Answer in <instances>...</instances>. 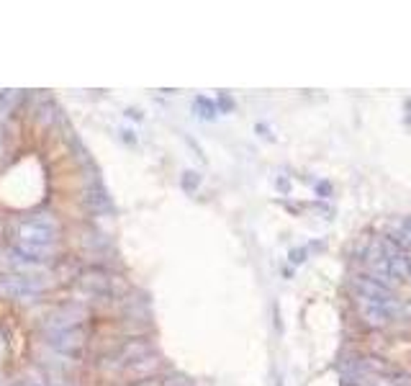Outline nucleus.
I'll list each match as a JSON object with an SVG mask.
<instances>
[{
    "mask_svg": "<svg viewBox=\"0 0 411 386\" xmlns=\"http://www.w3.org/2000/svg\"><path fill=\"white\" fill-rule=\"evenodd\" d=\"M136 386H157V381H139Z\"/></svg>",
    "mask_w": 411,
    "mask_h": 386,
    "instance_id": "6",
    "label": "nucleus"
},
{
    "mask_svg": "<svg viewBox=\"0 0 411 386\" xmlns=\"http://www.w3.org/2000/svg\"><path fill=\"white\" fill-rule=\"evenodd\" d=\"M378 242H380V250H383V255H386L388 268H391V273L396 276V281H406V278L411 276V255L403 250L401 245L396 242L391 235L380 237Z\"/></svg>",
    "mask_w": 411,
    "mask_h": 386,
    "instance_id": "2",
    "label": "nucleus"
},
{
    "mask_svg": "<svg viewBox=\"0 0 411 386\" xmlns=\"http://www.w3.org/2000/svg\"><path fill=\"white\" fill-rule=\"evenodd\" d=\"M362 261H365V265H368L370 278H373V281H378V284H383V286L391 288V284L396 281V276L391 273V268H388V261H386V255H383V250H380V242H378V240L365 247V252H362Z\"/></svg>",
    "mask_w": 411,
    "mask_h": 386,
    "instance_id": "5",
    "label": "nucleus"
},
{
    "mask_svg": "<svg viewBox=\"0 0 411 386\" xmlns=\"http://www.w3.org/2000/svg\"><path fill=\"white\" fill-rule=\"evenodd\" d=\"M353 288H355V296H357V299H368V302L386 304V307H398V304H401L388 286L378 284V281H373L370 276H357L355 278Z\"/></svg>",
    "mask_w": 411,
    "mask_h": 386,
    "instance_id": "4",
    "label": "nucleus"
},
{
    "mask_svg": "<svg viewBox=\"0 0 411 386\" xmlns=\"http://www.w3.org/2000/svg\"><path fill=\"white\" fill-rule=\"evenodd\" d=\"M59 237V227L49 217H29L21 219L16 227L18 247L31 261H47L49 250Z\"/></svg>",
    "mask_w": 411,
    "mask_h": 386,
    "instance_id": "1",
    "label": "nucleus"
},
{
    "mask_svg": "<svg viewBox=\"0 0 411 386\" xmlns=\"http://www.w3.org/2000/svg\"><path fill=\"white\" fill-rule=\"evenodd\" d=\"M42 281L29 276H0V294L8 296V299H36L42 294Z\"/></svg>",
    "mask_w": 411,
    "mask_h": 386,
    "instance_id": "3",
    "label": "nucleus"
}]
</instances>
